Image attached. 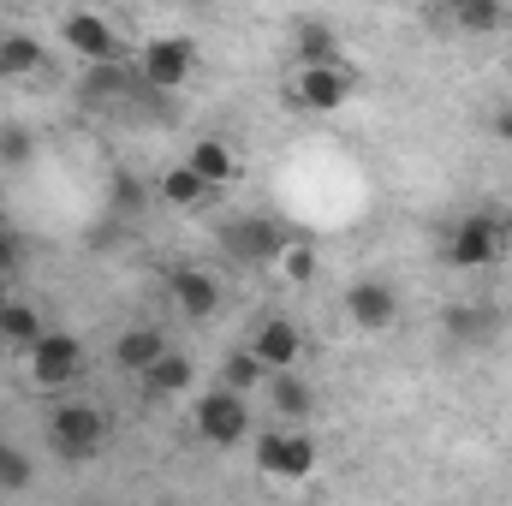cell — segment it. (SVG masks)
Wrapping results in <instances>:
<instances>
[{
  "instance_id": "obj_18",
  "label": "cell",
  "mask_w": 512,
  "mask_h": 506,
  "mask_svg": "<svg viewBox=\"0 0 512 506\" xmlns=\"http://www.w3.org/2000/svg\"><path fill=\"white\" fill-rule=\"evenodd\" d=\"M155 197H161L167 209H203L215 191H209V185H203V179H197V173L179 161V167H161V179H155Z\"/></svg>"
},
{
  "instance_id": "obj_32",
  "label": "cell",
  "mask_w": 512,
  "mask_h": 506,
  "mask_svg": "<svg viewBox=\"0 0 512 506\" xmlns=\"http://www.w3.org/2000/svg\"><path fill=\"white\" fill-rule=\"evenodd\" d=\"M6 78H12V72H6V60H0V84H6Z\"/></svg>"
},
{
  "instance_id": "obj_12",
  "label": "cell",
  "mask_w": 512,
  "mask_h": 506,
  "mask_svg": "<svg viewBox=\"0 0 512 506\" xmlns=\"http://www.w3.org/2000/svg\"><path fill=\"white\" fill-rule=\"evenodd\" d=\"M167 352H173V346H167V334H161V328H149V322H137V328H126V334H120L114 364H120L126 376H149Z\"/></svg>"
},
{
  "instance_id": "obj_23",
  "label": "cell",
  "mask_w": 512,
  "mask_h": 506,
  "mask_svg": "<svg viewBox=\"0 0 512 506\" xmlns=\"http://www.w3.org/2000/svg\"><path fill=\"white\" fill-rule=\"evenodd\" d=\"M0 60H6L12 78H24V72H36V66L48 60V48H42L30 30H6V36H0Z\"/></svg>"
},
{
  "instance_id": "obj_8",
  "label": "cell",
  "mask_w": 512,
  "mask_h": 506,
  "mask_svg": "<svg viewBox=\"0 0 512 506\" xmlns=\"http://www.w3.org/2000/svg\"><path fill=\"white\" fill-rule=\"evenodd\" d=\"M78 370H84L78 334H42V340H36V352H30V376H36V387H72Z\"/></svg>"
},
{
  "instance_id": "obj_6",
  "label": "cell",
  "mask_w": 512,
  "mask_h": 506,
  "mask_svg": "<svg viewBox=\"0 0 512 506\" xmlns=\"http://www.w3.org/2000/svg\"><path fill=\"white\" fill-rule=\"evenodd\" d=\"M197 435L215 441V447H239L251 435V405L245 393H227V387H209L197 399Z\"/></svg>"
},
{
  "instance_id": "obj_27",
  "label": "cell",
  "mask_w": 512,
  "mask_h": 506,
  "mask_svg": "<svg viewBox=\"0 0 512 506\" xmlns=\"http://www.w3.org/2000/svg\"><path fill=\"white\" fill-rule=\"evenodd\" d=\"M30 155H36L30 126H0V167H24Z\"/></svg>"
},
{
  "instance_id": "obj_4",
  "label": "cell",
  "mask_w": 512,
  "mask_h": 506,
  "mask_svg": "<svg viewBox=\"0 0 512 506\" xmlns=\"http://www.w3.org/2000/svg\"><path fill=\"white\" fill-rule=\"evenodd\" d=\"M60 42L78 60H90V66H126V42H120V30L102 12H66L60 18Z\"/></svg>"
},
{
  "instance_id": "obj_5",
  "label": "cell",
  "mask_w": 512,
  "mask_h": 506,
  "mask_svg": "<svg viewBox=\"0 0 512 506\" xmlns=\"http://www.w3.org/2000/svg\"><path fill=\"white\" fill-rule=\"evenodd\" d=\"M191 66H197V48H191L185 36H155V42H143V54H137V78H143V90H155V96L179 90V84L191 78Z\"/></svg>"
},
{
  "instance_id": "obj_29",
  "label": "cell",
  "mask_w": 512,
  "mask_h": 506,
  "mask_svg": "<svg viewBox=\"0 0 512 506\" xmlns=\"http://www.w3.org/2000/svg\"><path fill=\"white\" fill-rule=\"evenodd\" d=\"M114 203H120L126 215H137V209H143V185H137L131 173H114Z\"/></svg>"
},
{
  "instance_id": "obj_30",
  "label": "cell",
  "mask_w": 512,
  "mask_h": 506,
  "mask_svg": "<svg viewBox=\"0 0 512 506\" xmlns=\"http://www.w3.org/2000/svg\"><path fill=\"white\" fill-rule=\"evenodd\" d=\"M495 131H501V143H507V149H512V108H507V114H501V120H495Z\"/></svg>"
},
{
  "instance_id": "obj_26",
  "label": "cell",
  "mask_w": 512,
  "mask_h": 506,
  "mask_svg": "<svg viewBox=\"0 0 512 506\" xmlns=\"http://www.w3.org/2000/svg\"><path fill=\"white\" fill-rule=\"evenodd\" d=\"M280 274H286L292 286H310V280H316V251H310L304 239H286V251H280Z\"/></svg>"
},
{
  "instance_id": "obj_14",
  "label": "cell",
  "mask_w": 512,
  "mask_h": 506,
  "mask_svg": "<svg viewBox=\"0 0 512 506\" xmlns=\"http://www.w3.org/2000/svg\"><path fill=\"white\" fill-rule=\"evenodd\" d=\"M507 6L501 0H453L447 12H441V24L447 30H465V36H495V30H507Z\"/></svg>"
},
{
  "instance_id": "obj_19",
  "label": "cell",
  "mask_w": 512,
  "mask_h": 506,
  "mask_svg": "<svg viewBox=\"0 0 512 506\" xmlns=\"http://www.w3.org/2000/svg\"><path fill=\"white\" fill-rule=\"evenodd\" d=\"M441 328L459 340V346H477V340H489V334H501V316L489 310V304H447V316H441Z\"/></svg>"
},
{
  "instance_id": "obj_10",
  "label": "cell",
  "mask_w": 512,
  "mask_h": 506,
  "mask_svg": "<svg viewBox=\"0 0 512 506\" xmlns=\"http://www.w3.org/2000/svg\"><path fill=\"white\" fill-rule=\"evenodd\" d=\"M346 316L364 334H387L399 322V298H393L387 280H358V286H346Z\"/></svg>"
},
{
  "instance_id": "obj_16",
  "label": "cell",
  "mask_w": 512,
  "mask_h": 506,
  "mask_svg": "<svg viewBox=\"0 0 512 506\" xmlns=\"http://www.w3.org/2000/svg\"><path fill=\"white\" fill-rule=\"evenodd\" d=\"M48 328H42V316H36V304H18V298H6L0 304V346H12V352H36V340H42Z\"/></svg>"
},
{
  "instance_id": "obj_22",
  "label": "cell",
  "mask_w": 512,
  "mask_h": 506,
  "mask_svg": "<svg viewBox=\"0 0 512 506\" xmlns=\"http://www.w3.org/2000/svg\"><path fill=\"white\" fill-rule=\"evenodd\" d=\"M143 78L131 72V66H90V78H84V96L90 102H120V96H131Z\"/></svg>"
},
{
  "instance_id": "obj_3",
  "label": "cell",
  "mask_w": 512,
  "mask_h": 506,
  "mask_svg": "<svg viewBox=\"0 0 512 506\" xmlns=\"http://www.w3.org/2000/svg\"><path fill=\"white\" fill-rule=\"evenodd\" d=\"M256 465L262 477H280V483H298L316 471V441L310 429H262L256 435Z\"/></svg>"
},
{
  "instance_id": "obj_7",
  "label": "cell",
  "mask_w": 512,
  "mask_h": 506,
  "mask_svg": "<svg viewBox=\"0 0 512 506\" xmlns=\"http://www.w3.org/2000/svg\"><path fill=\"white\" fill-rule=\"evenodd\" d=\"M292 102H298L304 114H334V108L352 102V72H346V66H298Z\"/></svg>"
},
{
  "instance_id": "obj_21",
  "label": "cell",
  "mask_w": 512,
  "mask_h": 506,
  "mask_svg": "<svg viewBox=\"0 0 512 506\" xmlns=\"http://www.w3.org/2000/svg\"><path fill=\"white\" fill-rule=\"evenodd\" d=\"M191 381H197V364H191L185 352H167V358H161V364L143 376V387H149L155 399H173V393H185Z\"/></svg>"
},
{
  "instance_id": "obj_20",
  "label": "cell",
  "mask_w": 512,
  "mask_h": 506,
  "mask_svg": "<svg viewBox=\"0 0 512 506\" xmlns=\"http://www.w3.org/2000/svg\"><path fill=\"white\" fill-rule=\"evenodd\" d=\"M209 191H221V185H233V173H239V161H233V149L221 143V137H209V143H197L191 149V161H185Z\"/></svg>"
},
{
  "instance_id": "obj_2",
  "label": "cell",
  "mask_w": 512,
  "mask_h": 506,
  "mask_svg": "<svg viewBox=\"0 0 512 506\" xmlns=\"http://www.w3.org/2000/svg\"><path fill=\"white\" fill-rule=\"evenodd\" d=\"M501 251H507V221H501V215H489V209L465 215V221L447 233V262H453V268H465V274L495 268Z\"/></svg>"
},
{
  "instance_id": "obj_25",
  "label": "cell",
  "mask_w": 512,
  "mask_h": 506,
  "mask_svg": "<svg viewBox=\"0 0 512 506\" xmlns=\"http://www.w3.org/2000/svg\"><path fill=\"white\" fill-rule=\"evenodd\" d=\"M256 381H268V370L251 358V346H245V352H233V358L221 364V387H227V393H251Z\"/></svg>"
},
{
  "instance_id": "obj_9",
  "label": "cell",
  "mask_w": 512,
  "mask_h": 506,
  "mask_svg": "<svg viewBox=\"0 0 512 506\" xmlns=\"http://www.w3.org/2000/svg\"><path fill=\"white\" fill-rule=\"evenodd\" d=\"M251 358L268 370V376L292 370V364L304 358V328H298V322H286V316H268V322L256 328V340H251Z\"/></svg>"
},
{
  "instance_id": "obj_24",
  "label": "cell",
  "mask_w": 512,
  "mask_h": 506,
  "mask_svg": "<svg viewBox=\"0 0 512 506\" xmlns=\"http://www.w3.org/2000/svg\"><path fill=\"white\" fill-rule=\"evenodd\" d=\"M30 483H36L30 453H18V447H6V441H0V489H6V495H24Z\"/></svg>"
},
{
  "instance_id": "obj_11",
  "label": "cell",
  "mask_w": 512,
  "mask_h": 506,
  "mask_svg": "<svg viewBox=\"0 0 512 506\" xmlns=\"http://www.w3.org/2000/svg\"><path fill=\"white\" fill-rule=\"evenodd\" d=\"M167 292H173V304H179L185 322H209V316L221 310V286H215L203 268H173V274H167Z\"/></svg>"
},
{
  "instance_id": "obj_13",
  "label": "cell",
  "mask_w": 512,
  "mask_h": 506,
  "mask_svg": "<svg viewBox=\"0 0 512 506\" xmlns=\"http://www.w3.org/2000/svg\"><path fill=\"white\" fill-rule=\"evenodd\" d=\"M227 251L245 256V262H280L286 233L274 221H239V227H227Z\"/></svg>"
},
{
  "instance_id": "obj_17",
  "label": "cell",
  "mask_w": 512,
  "mask_h": 506,
  "mask_svg": "<svg viewBox=\"0 0 512 506\" xmlns=\"http://www.w3.org/2000/svg\"><path fill=\"white\" fill-rule=\"evenodd\" d=\"M292 42H298V66H346V60H340V36H334V24H322V18H304V24L292 30Z\"/></svg>"
},
{
  "instance_id": "obj_15",
  "label": "cell",
  "mask_w": 512,
  "mask_h": 506,
  "mask_svg": "<svg viewBox=\"0 0 512 506\" xmlns=\"http://www.w3.org/2000/svg\"><path fill=\"white\" fill-rule=\"evenodd\" d=\"M268 387V399H274V411L286 417V423H310V411H316V393H310V381H298V370H280V376L262 381Z\"/></svg>"
},
{
  "instance_id": "obj_31",
  "label": "cell",
  "mask_w": 512,
  "mask_h": 506,
  "mask_svg": "<svg viewBox=\"0 0 512 506\" xmlns=\"http://www.w3.org/2000/svg\"><path fill=\"white\" fill-rule=\"evenodd\" d=\"M0 304H6V274H0Z\"/></svg>"
},
{
  "instance_id": "obj_1",
  "label": "cell",
  "mask_w": 512,
  "mask_h": 506,
  "mask_svg": "<svg viewBox=\"0 0 512 506\" xmlns=\"http://www.w3.org/2000/svg\"><path fill=\"white\" fill-rule=\"evenodd\" d=\"M48 447H54L66 465L96 459V453L108 447V417H102V405H90V399H60V405L48 411Z\"/></svg>"
},
{
  "instance_id": "obj_28",
  "label": "cell",
  "mask_w": 512,
  "mask_h": 506,
  "mask_svg": "<svg viewBox=\"0 0 512 506\" xmlns=\"http://www.w3.org/2000/svg\"><path fill=\"white\" fill-rule=\"evenodd\" d=\"M24 262V245H18V233H12V221H6V209H0V274H12Z\"/></svg>"
}]
</instances>
